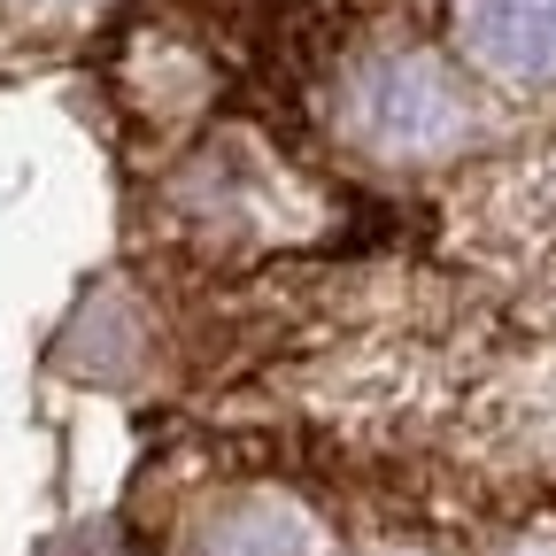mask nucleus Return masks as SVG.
<instances>
[{
  "label": "nucleus",
  "instance_id": "f257e3e1",
  "mask_svg": "<svg viewBox=\"0 0 556 556\" xmlns=\"http://www.w3.org/2000/svg\"><path fill=\"white\" fill-rule=\"evenodd\" d=\"M340 116H348V139L379 163H433L471 139V101L456 86V70L426 47L364 54L348 70Z\"/></svg>",
  "mask_w": 556,
  "mask_h": 556
},
{
  "label": "nucleus",
  "instance_id": "f03ea898",
  "mask_svg": "<svg viewBox=\"0 0 556 556\" xmlns=\"http://www.w3.org/2000/svg\"><path fill=\"white\" fill-rule=\"evenodd\" d=\"M464 47L510 86H556V0H464Z\"/></svg>",
  "mask_w": 556,
  "mask_h": 556
},
{
  "label": "nucleus",
  "instance_id": "7ed1b4c3",
  "mask_svg": "<svg viewBox=\"0 0 556 556\" xmlns=\"http://www.w3.org/2000/svg\"><path fill=\"white\" fill-rule=\"evenodd\" d=\"M193 556H325V533L287 495H240L193 533Z\"/></svg>",
  "mask_w": 556,
  "mask_h": 556
}]
</instances>
